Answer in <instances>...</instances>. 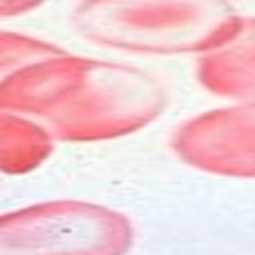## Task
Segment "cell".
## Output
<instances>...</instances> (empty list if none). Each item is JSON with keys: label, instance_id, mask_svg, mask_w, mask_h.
Returning a JSON list of instances; mask_svg holds the SVG:
<instances>
[{"label": "cell", "instance_id": "1", "mask_svg": "<svg viewBox=\"0 0 255 255\" xmlns=\"http://www.w3.org/2000/svg\"><path fill=\"white\" fill-rule=\"evenodd\" d=\"M165 106V90L151 74L65 52L29 64L0 84V110L27 118L65 142L134 133Z\"/></svg>", "mask_w": 255, "mask_h": 255}, {"label": "cell", "instance_id": "2", "mask_svg": "<svg viewBox=\"0 0 255 255\" xmlns=\"http://www.w3.org/2000/svg\"><path fill=\"white\" fill-rule=\"evenodd\" d=\"M96 0L79 14L84 36L139 54L206 52L232 36L231 24L200 0Z\"/></svg>", "mask_w": 255, "mask_h": 255}, {"label": "cell", "instance_id": "3", "mask_svg": "<svg viewBox=\"0 0 255 255\" xmlns=\"http://www.w3.org/2000/svg\"><path fill=\"white\" fill-rule=\"evenodd\" d=\"M124 215L83 200H51L0 215V255H127Z\"/></svg>", "mask_w": 255, "mask_h": 255}, {"label": "cell", "instance_id": "4", "mask_svg": "<svg viewBox=\"0 0 255 255\" xmlns=\"http://www.w3.org/2000/svg\"><path fill=\"white\" fill-rule=\"evenodd\" d=\"M172 147L184 162L202 171L255 177V102L193 118L179 128Z\"/></svg>", "mask_w": 255, "mask_h": 255}, {"label": "cell", "instance_id": "5", "mask_svg": "<svg viewBox=\"0 0 255 255\" xmlns=\"http://www.w3.org/2000/svg\"><path fill=\"white\" fill-rule=\"evenodd\" d=\"M198 79L212 93L255 101V27L236 33L206 52L198 63Z\"/></svg>", "mask_w": 255, "mask_h": 255}, {"label": "cell", "instance_id": "6", "mask_svg": "<svg viewBox=\"0 0 255 255\" xmlns=\"http://www.w3.org/2000/svg\"><path fill=\"white\" fill-rule=\"evenodd\" d=\"M52 140L35 122L0 110V174L23 175L40 167L51 154Z\"/></svg>", "mask_w": 255, "mask_h": 255}, {"label": "cell", "instance_id": "7", "mask_svg": "<svg viewBox=\"0 0 255 255\" xmlns=\"http://www.w3.org/2000/svg\"><path fill=\"white\" fill-rule=\"evenodd\" d=\"M60 54L64 51L37 38L0 32V84L29 64Z\"/></svg>", "mask_w": 255, "mask_h": 255}, {"label": "cell", "instance_id": "8", "mask_svg": "<svg viewBox=\"0 0 255 255\" xmlns=\"http://www.w3.org/2000/svg\"><path fill=\"white\" fill-rule=\"evenodd\" d=\"M37 0H0V17L24 10Z\"/></svg>", "mask_w": 255, "mask_h": 255}]
</instances>
